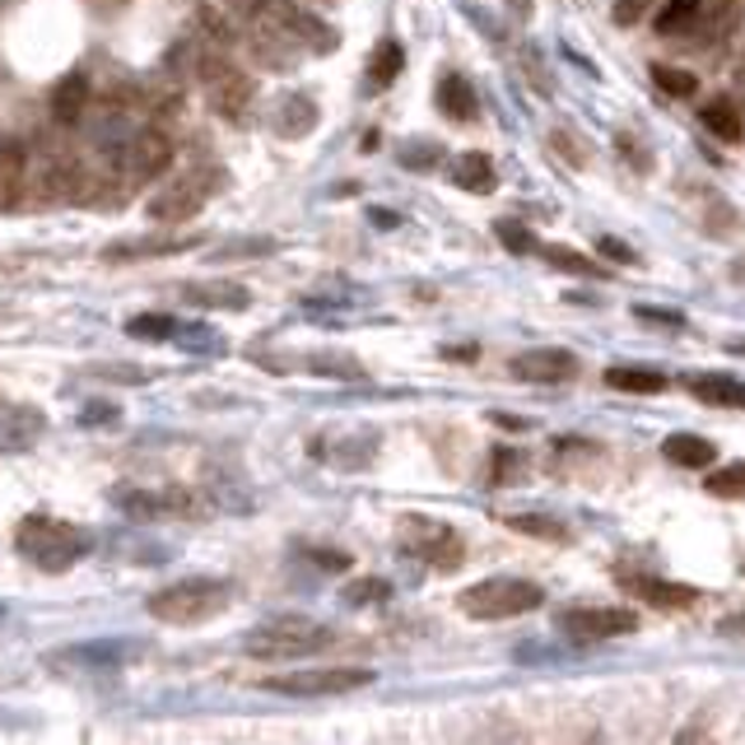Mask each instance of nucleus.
Masks as SVG:
<instances>
[{"mask_svg": "<svg viewBox=\"0 0 745 745\" xmlns=\"http://www.w3.org/2000/svg\"><path fill=\"white\" fill-rule=\"evenodd\" d=\"M704 489L713 499H745V462H727V466H713Z\"/></svg>", "mask_w": 745, "mask_h": 745, "instance_id": "obj_34", "label": "nucleus"}, {"mask_svg": "<svg viewBox=\"0 0 745 745\" xmlns=\"http://www.w3.org/2000/svg\"><path fill=\"white\" fill-rule=\"evenodd\" d=\"M732 280H736V284H745V252L732 261Z\"/></svg>", "mask_w": 745, "mask_h": 745, "instance_id": "obj_49", "label": "nucleus"}, {"mask_svg": "<svg viewBox=\"0 0 745 745\" xmlns=\"http://www.w3.org/2000/svg\"><path fill=\"white\" fill-rule=\"evenodd\" d=\"M624 587H629L634 597L652 601L658 611H690V606L699 601V587H690V582H671V578H652V573H643V578H624Z\"/></svg>", "mask_w": 745, "mask_h": 745, "instance_id": "obj_22", "label": "nucleus"}, {"mask_svg": "<svg viewBox=\"0 0 745 745\" xmlns=\"http://www.w3.org/2000/svg\"><path fill=\"white\" fill-rule=\"evenodd\" d=\"M29 196V149L0 135V210H14L24 206Z\"/></svg>", "mask_w": 745, "mask_h": 745, "instance_id": "obj_19", "label": "nucleus"}, {"mask_svg": "<svg viewBox=\"0 0 745 745\" xmlns=\"http://www.w3.org/2000/svg\"><path fill=\"white\" fill-rule=\"evenodd\" d=\"M396 164L411 168V173H434L443 164V145L438 141H405L396 149Z\"/></svg>", "mask_w": 745, "mask_h": 745, "instance_id": "obj_35", "label": "nucleus"}, {"mask_svg": "<svg viewBox=\"0 0 745 745\" xmlns=\"http://www.w3.org/2000/svg\"><path fill=\"white\" fill-rule=\"evenodd\" d=\"M238 10H242V19H261V24H270L280 38H289L299 52L331 56L335 42H341L322 14H312L308 6H293V0H238Z\"/></svg>", "mask_w": 745, "mask_h": 745, "instance_id": "obj_7", "label": "nucleus"}, {"mask_svg": "<svg viewBox=\"0 0 745 745\" xmlns=\"http://www.w3.org/2000/svg\"><path fill=\"white\" fill-rule=\"evenodd\" d=\"M536 252L546 257L555 270H563V276H582V280H601V276H606L601 266H592V261H587L582 252H573V247H563V242H540Z\"/></svg>", "mask_w": 745, "mask_h": 745, "instance_id": "obj_31", "label": "nucleus"}, {"mask_svg": "<svg viewBox=\"0 0 745 745\" xmlns=\"http://www.w3.org/2000/svg\"><path fill=\"white\" fill-rule=\"evenodd\" d=\"M387 597H392L387 578H354V582H345V592H341V601H350V606H377Z\"/></svg>", "mask_w": 745, "mask_h": 745, "instance_id": "obj_37", "label": "nucleus"}, {"mask_svg": "<svg viewBox=\"0 0 745 745\" xmlns=\"http://www.w3.org/2000/svg\"><path fill=\"white\" fill-rule=\"evenodd\" d=\"M540 601H546V592H540V582H531V578H485V582H470L457 597V611L470 620L499 624V620L531 615Z\"/></svg>", "mask_w": 745, "mask_h": 745, "instance_id": "obj_8", "label": "nucleus"}, {"mask_svg": "<svg viewBox=\"0 0 745 745\" xmlns=\"http://www.w3.org/2000/svg\"><path fill=\"white\" fill-rule=\"evenodd\" d=\"M685 387L694 401L717 405V411H745V382L732 373H690Z\"/></svg>", "mask_w": 745, "mask_h": 745, "instance_id": "obj_23", "label": "nucleus"}, {"mask_svg": "<svg viewBox=\"0 0 745 745\" xmlns=\"http://www.w3.org/2000/svg\"><path fill=\"white\" fill-rule=\"evenodd\" d=\"M177 331H183V322L173 312H141V318L126 322V335H135V341H173Z\"/></svg>", "mask_w": 745, "mask_h": 745, "instance_id": "obj_33", "label": "nucleus"}, {"mask_svg": "<svg viewBox=\"0 0 745 745\" xmlns=\"http://www.w3.org/2000/svg\"><path fill=\"white\" fill-rule=\"evenodd\" d=\"M94 159V154H89ZM112 173L122 177V187H145V183H159V177L173 168V135L154 122H135L126 141L112 149V159H99Z\"/></svg>", "mask_w": 745, "mask_h": 745, "instance_id": "obj_5", "label": "nucleus"}, {"mask_svg": "<svg viewBox=\"0 0 745 745\" xmlns=\"http://www.w3.org/2000/svg\"><path fill=\"white\" fill-rule=\"evenodd\" d=\"M14 550L38 573H65L94 555V531L80 522H65V517H52V513H29L14 531Z\"/></svg>", "mask_w": 745, "mask_h": 745, "instance_id": "obj_2", "label": "nucleus"}, {"mask_svg": "<svg viewBox=\"0 0 745 745\" xmlns=\"http://www.w3.org/2000/svg\"><path fill=\"white\" fill-rule=\"evenodd\" d=\"M192 80L200 84V94H206L215 117L234 122V126H242L247 117H252L257 80L247 75L242 65H234L229 48H219V42H210V38H196L192 42Z\"/></svg>", "mask_w": 745, "mask_h": 745, "instance_id": "obj_1", "label": "nucleus"}, {"mask_svg": "<svg viewBox=\"0 0 745 745\" xmlns=\"http://www.w3.org/2000/svg\"><path fill=\"white\" fill-rule=\"evenodd\" d=\"M504 527H513L517 536L555 540V546H563V540H573V531L563 527V522H555V517H546V513H513V517H504Z\"/></svg>", "mask_w": 745, "mask_h": 745, "instance_id": "obj_30", "label": "nucleus"}, {"mask_svg": "<svg viewBox=\"0 0 745 745\" xmlns=\"http://www.w3.org/2000/svg\"><path fill=\"white\" fill-rule=\"evenodd\" d=\"M699 122H704V131H713L717 141H727V145H736V141H745V122H741V107L732 103V99H708L704 107H699Z\"/></svg>", "mask_w": 745, "mask_h": 745, "instance_id": "obj_29", "label": "nucleus"}, {"mask_svg": "<svg viewBox=\"0 0 745 745\" xmlns=\"http://www.w3.org/2000/svg\"><path fill=\"white\" fill-rule=\"evenodd\" d=\"M438 354H443V359H462V364H470V359H476L480 350H476V345H443Z\"/></svg>", "mask_w": 745, "mask_h": 745, "instance_id": "obj_48", "label": "nucleus"}, {"mask_svg": "<svg viewBox=\"0 0 745 745\" xmlns=\"http://www.w3.org/2000/svg\"><path fill=\"white\" fill-rule=\"evenodd\" d=\"M318 6H331V0H318Z\"/></svg>", "mask_w": 745, "mask_h": 745, "instance_id": "obj_52", "label": "nucleus"}, {"mask_svg": "<svg viewBox=\"0 0 745 745\" xmlns=\"http://www.w3.org/2000/svg\"><path fill=\"white\" fill-rule=\"evenodd\" d=\"M699 19H704V0H662L658 14H652V29L662 38H681L699 29Z\"/></svg>", "mask_w": 745, "mask_h": 745, "instance_id": "obj_28", "label": "nucleus"}, {"mask_svg": "<svg viewBox=\"0 0 745 745\" xmlns=\"http://www.w3.org/2000/svg\"><path fill=\"white\" fill-rule=\"evenodd\" d=\"M643 6H648V0H620V6H615V19H620V24H634V19L643 14Z\"/></svg>", "mask_w": 745, "mask_h": 745, "instance_id": "obj_47", "label": "nucleus"}, {"mask_svg": "<svg viewBox=\"0 0 745 745\" xmlns=\"http://www.w3.org/2000/svg\"><path fill=\"white\" fill-rule=\"evenodd\" d=\"M276 238H238V242H224L219 252H215V261H238V257H270L276 252Z\"/></svg>", "mask_w": 745, "mask_h": 745, "instance_id": "obj_39", "label": "nucleus"}, {"mask_svg": "<svg viewBox=\"0 0 745 745\" xmlns=\"http://www.w3.org/2000/svg\"><path fill=\"white\" fill-rule=\"evenodd\" d=\"M42 434H48V415L42 411L0 401V453H29Z\"/></svg>", "mask_w": 745, "mask_h": 745, "instance_id": "obj_17", "label": "nucleus"}, {"mask_svg": "<svg viewBox=\"0 0 745 745\" xmlns=\"http://www.w3.org/2000/svg\"><path fill=\"white\" fill-rule=\"evenodd\" d=\"M369 685H373L369 666H312V671L266 675L261 681V690L289 694V699H335V694H354V690H369Z\"/></svg>", "mask_w": 745, "mask_h": 745, "instance_id": "obj_10", "label": "nucleus"}, {"mask_svg": "<svg viewBox=\"0 0 745 745\" xmlns=\"http://www.w3.org/2000/svg\"><path fill=\"white\" fill-rule=\"evenodd\" d=\"M434 103H438V112L447 122H462V126H470L480 117V99H476V84H470L466 75H457V71H447L443 80H438V89H434Z\"/></svg>", "mask_w": 745, "mask_h": 745, "instance_id": "obj_21", "label": "nucleus"}, {"mask_svg": "<svg viewBox=\"0 0 745 745\" xmlns=\"http://www.w3.org/2000/svg\"><path fill=\"white\" fill-rule=\"evenodd\" d=\"M396 546L401 555H411V559H424V563H434L438 573H453L462 569V555H466V540L438 522V517H401V531H396Z\"/></svg>", "mask_w": 745, "mask_h": 745, "instance_id": "obj_9", "label": "nucleus"}, {"mask_svg": "<svg viewBox=\"0 0 745 745\" xmlns=\"http://www.w3.org/2000/svg\"><path fill=\"white\" fill-rule=\"evenodd\" d=\"M117 420H122V411H117V405H107V401H89L84 415H80L84 428H107V424H117Z\"/></svg>", "mask_w": 745, "mask_h": 745, "instance_id": "obj_42", "label": "nucleus"}, {"mask_svg": "<svg viewBox=\"0 0 745 745\" xmlns=\"http://www.w3.org/2000/svg\"><path fill=\"white\" fill-rule=\"evenodd\" d=\"M494 234H499V242L508 247V252H531V247H540L522 224H513V219H504V224H494Z\"/></svg>", "mask_w": 745, "mask_h": 745, "instance_id": "obj_40", "label": "nucleus"}, {"mask_svg": "<svg viewBox=\"0 0 745 745\" xmlns=\"http://www.w3.org/2000/svg\"><path fill=\"white\" fill-rule=\"evenodd\" d=\"M522 466V457L513 453V447H494V462H489V485H504L513 470Z\"/></svg>", "mask_w": 745, "mask_h": 745, "instance_id": "obj_43", "label": "nucleus"}, {"mask_svg": "<svg viewBox=\"0 0 745 745\" xmlns=\"http://www.w3.org/2000/svg\"><path fill=\"white\" fill-rule=\"evenodd\" d=\"M308 447H312V457L335 466V470H364V466H373L382 438L373 428H345V434H318Z\"/></svg>", "mask_w": 745, "mask_h": 745, "instance_id": "obj_13", "label": "nucleus"}, {"mask_svg": "<svg viewBox=\"0 0 745 745\" xmlns=\"http://www.w3.org/2000/svg\"><path fill=\"white\" fill-rule=\"evenodd\" d=\"M270 131L280 135V141H303V135L318 131V103L308 94H280L270 103Z\"/></svg>", "mask_w": 745, "mask_h": 745, "instance_id": "obj_18", "label": "nucleus"}, {"mask_svg": "<svg viewBox=\"0 0 745 745\" xmlns=\"http://www.w3.org/2000/svg\"><path fill=\"white\" fill-rule=\"evenodd\" d=\"M453 183H457L462 192H470V196H489L499 177H494L489 154H480V149H462L457 159H453Z\"/></svg>", "mask_w": 745, "mask_h": 745, "instance_id": "obj_26", "label": "nucleus"}, {"mask_svg": "<svg viewBox=\"0 0 745 745\" xmlns=\"http://www.w3.org/2000/svg\"><path fill=\"white\" fill-rule=\"evenodd\" d=\"M555 629L573 643H601V639H624L639 629V615L629 606H573V611H559Z\"/></svg>", "mask_w": 745, "mask_h": 745, "instance_id": "obj_12", "label": "nucleus"}, {"mask_svg": "<svg viewBox=\"0 0 745 745\" xmlns=\"http://www.w3.org/2000/svg\"><path fill=\"white\" fill-rule=\"evenodd\" d=\"M662 453H666V462L685 466V470H708V466H717V443L704 438V434H671V438L662 443Z\"/></svg>", "mask_w": 745, "mask_h": 745, "instance_id": "obj_25", "label": "nucleus"}, {"mask_svg": "<svg viewBox=\"0 0 745 745\" xmlns=\"http://www.w3.org/2000/svg\"><path fill=\"white\" fill-rule=\"evenodd\" d=\"M327 648H335V629L308 615H276L242 639L247 658H261V662H299V658H318Z\"/></svg>", "mask_w": 745, "mask_h": 745, "instance_id": "obj_4", "label": "nucleus"}, {"mask_svg": "<svg viewBox=\"0 0 745 745\" xmlns=\"http://www.w3.org/2000/svg\"><path fill=\"white\" fill-rule=\"evenodd\" d=\"M303 555H308L312 563H318L322 573H350V563H354L345 550H322V546H308Z\"/></svg>", "mask_w": 745, "mask_h": 745, "instance_id": "obj_41", "label": "nucleus"}, {"mask_svg": "<svg viewBox=\"0 0 745 745\" xmlns=\"http://www.w3.org/2000/svg\"><path fill=\"white\" fill-rule=\"evenodd\" d=\"M299 369H308L312 377H331V382H359L364 377V364L345 350H312L299 359Z\"/></svg>", "mask_w": 745, "mask_h": 745, "instance_id": "obj_27", "label": "nucleus"}, {"mask_svg": "<svg viewBox=\"0 0 745 745\" xmlns=\"http://www.w3.org/2000/svg\"><path fill=\"white\" fill-rule=\"evenodd\" d=\"M112 508H122L135 522H164V517H200L206 504L196 499V489L168 485V489H141V485H117L107 489Z\"/></svg>", "mask_w": 745, "mask_h": 745, "instance_id": "obj_11", "label": "nucleus"}, {"mask_svg": "<svg viewBox=\"0 0 745 745\" xmlns=\"http://www.w3.org/2000/svg\"><path fill=\"white\" fill-rule=\"evenodd\" d=\"M578 354L569 350H550V345H540V350H522V354H513L508 359V373L517 382H536V387H559V382H573L578 377Z\"/></svg>", "mask_w": 745, "mask_h": 745, "instance_id": "obj_14", "label": "nucleus"}, {"mask_svg": "<svg viewBox=\"0 0 745 745\" xmlns=\"http://www.w3.org/2000/svg\"><path fill=\"white\" fill-rule=\"evenodd\" d=\"M597 252H601L606 261H615V266H634V261H639V257H634V247L620 242V238H611V234H601V238H597Z\"/></svg>", "mask_w": 745, "mask_h": 745, "instance_id": "obj_44", "label": "nucleus"}, {"mask_svg": "<svg viewBox=\"0 0 745 745\" xmlns=\"http://www.w3.org/2000/svg\"><path fill=\"white\" fill-rule=\"evenodd\" d=\"M639 322H662V327H685L681 312H652V308H634Z\"/></svg>", "mask_w": 745, "mask_h": 745, "instance_id": "obj_45", "label": "nucleus"}, {"mask_svg": "<svg viewBox=\"0 0 745 745\" xmlns=\"http://www.w3.org/2000/svg\"><path fill=\"white\" fill-rule=\"evenodd\" d=\"M177 299L192 308H206V312H247L252 308V289L238 280H192L177 289Z\"/></svg>", "mask_w": 745, "mask_h": 745, "instance_id": "obj_16", "label": "nucleus"}, {"mask_svg": "<svg viewBox=\"0 0 745 745\" xmlns=\"http://www.w3.org/2000/svg\"><path fill=\"white\" fill-rule=\"evenodd\" d=\"M234 606V582L229 578H183V582H168L159 592L145 597V611L159 620V624H177V629H192V624H206L215 615H224Z\"/></svg>", "mask_w": 745, "mask_h": 745, "instance_id": "obj_3", "label": "nucleus"}, {"mask_svg": "<svg viewBox=\"0 0 745 745\" xmlns=\"http://www.w3.org/2000/svg\"><path fill=\"white\" fill-rule=\"evenodd\" d=\"M606 387L611 392H629V396H662L671 387V377L662 369H643V364H615L606 369Z\"/></svg>", "mask_w": 745, "mask_h": 745, "instance_id": "obj_24", "label": "nucleus"}, {"mask_svg": "<svg viewBox=\"0 0 745 745\" xmlns=\"http://www.w3.org/2000/svg\"><path fill=\"white\" fill-rule=\"evenodd\" d=\"M84 373L99 377V382H122V387H145V382L154 377V373L141 369V364H89Z\"/></svg>", "mask_w": 745, "mask_h": 745, "instance_id": "obj_38", "label": "nucleus"}, {"mask_svg": "<svg viewBox=\"0 0 745 745\" xmlns=\"http://www.w3.org/2000/svg\"><path fill=\"white\" fill-rule=\"evenodd\" d=\"M224 183H229V173H224V168L196 164V168H187V173L168 177V183L149 196L145 215H149L154 224H187V219H196V215L224 192Z\"/></svg>", "mask_w": 745, "mask_h": 745, "instance_id": "obj_6", "label": "nucleus"}, {"mask_svg": "<svg viewBox=\"0 0 745 745\" xmlns=\"http://www.w3.org/2000/svg\"><path fill=\"white\" fill-rule=\"evenodd\" d=\"M401 215H392V210H373V224H396Z\"/></svg>", "mask_w": 745, "mask_h": 745, "instance_id": "obj_50", "label": "nucleus"}, {"mask_svg": "<svg viewBox=\"0 0 745 745\" xmlns=\"http://www.w3.org/2000/svg\"><path fill=\"white\" fill-rule=\"evenodd\" d=\"M401 65H405V52H401V42H382V48L373 52V61H369V89L377 94V89H387V84H396V75H401Z\"/></svg>", "mask_w": 745, "mask_h": 745, "instance_id": "obj_32", "label": "nucleus"}, {"mask_svg": "<svg viewBox=\"0 0 745 745\" xmlns=\"http://www.w3.org/2000/svg\"><path fill=\"white\" fill-rule=\"evenodd\" d=\"M717 634H722V639H745V611H736V615L722 620V624H717Z\"/></svg>", "mask_w": 745, "mask_h": 745, "instance_id": "obj_46", "label": "nucleus"}, {"mask_svg": "<svg viewBox=\"0 0 745 745\" xmlns=\"http://www.w3.org/2000/svg\"><path fill=\"white\" fill-rule=\"evenodd\" d=\"M192 247H200L196 234H145V238H126V242H107L103 261L126 266V261H145V257H183Z\"/></svg>", "mask_w": 745, "mask_h": 745, "instance_id": "obj_15", "label": "nucleus"}, {"mask_svg": "<svg viewBox=\"0 0 745 745\" xmlns=\"http://www.w3.org/2000/svg\"><path fill=\"white\" fill-rule=\"evenodd\" d=\"M0 620H6V606H0Z\"/></svg>", "mask_w": 745, "mask_h": 745, "instance_id": "obj_51", "label": "nucleus"}, {"mask_svg": "<svg viewBox=\"0 0 745 745\" xmlns=\"http://www.w3.org/2000/svg\"><path fill=\"white\" fill-rule=\"evenodd\" d=\"M89 99H94V89H89V75L84 71H71L61 75V84L52 89V122L61 131H71L89 117Z\"/></svg>", "mask_w": 745, "mask_h": 745, "instance_id": "obj_20", "label": "nucleus"}, {"mask_svg": "<svg viewBox=\"0 0 745 745\" xmlns=\"http://www.w3.org/2000/svg\"><path fill=\"white\" fill-rule=\"evenodd\" d=\"M652 80H658V89H662V94H671V99H694L699 94V80L690 71H681V65L658 61V65H652Z\"/></svg>", "mask_w": 745, "mask_h": 745, "instance_id": "obj_36", "label": "nucleus"}]
</instances>
